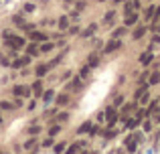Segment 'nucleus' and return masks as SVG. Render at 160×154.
Returning <instances> with one entry per match:
<instances>
[{
    "mask_svg": "<svg viewBox=\"0 0 160 154\" xmlns=\"http://www.w3.org/2000/svg\"><path fill=\"white\" fill-rule=\"evenodd\" d=\"M106 118H108V124L112 126V124L116 122V118H118V114H116V108H108V110H106Z\"/></svg>",
    "mask_w": 160,
    "mask_h": 154,
    "instance_id": "1",
    "label": "nucleus"
},
{
    "mask_svg": "<svg viewBox=\"0 0 160 154\" xmlns=\"http://www.w3.org/2000/svg\"><path fill=\"white\" fill-rule=\"evenodd\" d=\"M8 45H10L12 49H20V47H24V38H20V37H12V41H8Z\"/></svg>",
    "mask_w": 160,
    "mask_h": 154,
    "instance_id": "2",
    "label": "nucleus"
},
{
    "mask_svg": "<svg viewBox=\"0 0 160 154\" xmlns=\"http://www.w3.org/2000/svg\"><path fill=\"white\" fill-rule=\"evenodd\" d=\"M95 31H97V24L93 22V24H89V27L83 31V35H81V37H83V38H89L91 35H93V33H95Z\"/></svg>",
    "mask_w": 160,
    "mask_h": 154,
    "instance_id": "3",
    "label": "nucleus"
},
{
    "mask_svg": "<svg viewBox=\"0 0 160 154\" xmlns=\"http://www.w3.org/2000/svg\"><path fill=\"white\" fill-rule=\"evenodd\" d=\"M31 38H33V41H37V43H45V41H47V35H43V33H39V31H33Z\"/></svg>",
    "mask_w": 160,
    "mask_h": 154,
    "instance_id": "4",
    "label": "nucleus"
},
{
    "mask_svg": "<svg viewBox=\"0 0 160 154\" xmlns=\"http://www.w3.org/2000/svg\"><path fill=\"white\" fill-rule=\"evenodd\" d=\"M120 45H122L120 41H112V43H108V47H106V53H112V51H116Z\"/></svg>",
    "mask_w": 160,
    "mask_h": 154,
    "instance_id": "5",
    "label": "nucleus"
},
{
    "mask_svg": "<svg viewBox=\"0 0 160 154\" xmlns=\"http://www.w3.org/2000/svg\"><path fill=\"white\" fill-rule=\"evenodd\" d=\"M136 20H138V16H136V14H128L124 24H126V27H132V24H136Z\"/></svg>",
    "mask_w": 160,
    "mask_h": 154,
    "instance_id": "6",
    "label": "nucleus"
},
{
    "mask_svg": "<svg viewBox=\"0 0 160 154\" xmlns=\"http://www.w3.org/2000/svg\"><path fill=\"white\" fill-rule=\"evenodd\" d=\"M29 61H31V55H29V57H22V59H18V61H14V67H24Z\"/></svg>",
    "mask_w": 160,
    "mask_h": 154,
    "instance_id": "7",
    "label": "nucleus"
},
{
    "mask_svg": "<svg viewBox=\"0 0 160 154\" xmlns=\"http://www.w3.org/2000/svg\"><path fill=\"white\" fill-rule=\"evenodd\" d=\"M154 14H156V8L154 6H148V10H146L144 16H146V20H150V18H154Z\"/></svg>",
    "mask_w": 160,
    "mask_h": 154,
    "instance_id": "8",
    "label": "nucleus"
},
{
    "mask_svg": "<svg viewBox=\"0 0 160 154\" xmlns=\"http://www.w3.org/2000/svg\"><path fill=\"white\" fill-rule=\"evenodd\" d=\"M140 61L146 65V63H150L152 61V53H142V57H140Z\"/></svg>",
    "mask_w": 160,
    "mask_h": 154,
    "instance_id": "9",
    "label": "nucleus"
},
{
    "mask_svg": "<svg viewBox=\"0 0 160 154\" xmlns=\"http://www.w3.org/2000/svg\"><path fill=\"white\" fill-rule=\"evenodd\" d=\"M14 93H16V95H29V89L22 87V85H18V87L14 89Z\"/></svg>",
    "mask_w": 160,
    "mask_h": 154,
    "instance_id": "10",
    "label": "nucleus"
},
{
    "mask_svg": "<svg viewBox=\"0 0 160 154\" xmlns=\"http://www.w3.org/2000/svg\"><path fill=\"white\" fill-rule=\"evenodd\" d=\"M67 102H69V97H67L65 93H61V95L57 97V104H59V106H67Z\"/></svg>",
    "mask_w": 160,
    "mask_h": 154,
    "instance_id": "11",
    "label": "nucleus"
},
{
    "mask_svg": "<svg viewBox=\"0 0 160 154\" xmlns=\"http://www.w3.org/2000/svg\"><path fill=\"white\" fill-rule=\"evenodd\" d=\"M33 91H35V95H41V93H43V85H41V81H35Z\"/></svg>",
    "mask_w": 160,
    "mask_h": 154,
    "instance_id": "12",
    "label": "nucleus"
},
{
    "mask_svg": "<svg viewBox=\"0 0 160 154\" xmlns=\"http://www.w3.org/2000/svg\"><path fill=\"white\" fill-rule=\"evenodd\" d=\"M134 110H136V104H128V106H126V108L122 110V114H124V116H128L130 112H134Z\"/></svg>",
    "mask_w": 160,
    "mask_h": 154,
    "instance_id": "13",
    "label": "nucleus"
},
{
    "mask_svg": "<svg viewBox=\"0 0 160 154\" xmlns=\"http://www.w3.org/2000/svg\"><path fill=\"white\" fill-rule=\"evenodd\" d=\"M27 53H29L31 57H33V55H39V49H37L35 45H29V49H27Z\"/></svg>",
    "mask_w": 160,
    "mask_h": 154,
    "instance_id": "14",
    "label": "nucleus"
},
{
    "mask_svg": "<svg viewBox=\"0 0 160 154\" xmlns=\"http://www.w3.org/2000/svg\"><path fill=\"white\" fill-rule=\"evenodd\" d=\"M89 65H91V67L99 65V57H97V55H91V57H89Z\"/></svg>",
    "mask_w": 160,
    "mask_h": 154,
    "instance_id": "15",
    "label": "nucleus"
},
{
    "mask_svg": "<svg viewBox=\"0 0 160 154\" xmlns=\"http://www.w3.org/2000/svg\"><path fill=\"white\" fill-rule=\"evenodd\" d=\"M144 33H146V29H144V27H140V29H136V31H134V38H140L142 35H144Z\"/></svg>",
    "mask_w": 160,
    "mask_h": 154,
    "instance_id": "16",
    "label": "nucleus"
},
{
    "mask_svg": "<svg viewBox=\"0 0 160 154\" xmlns=\"http://www.w3.org/2000/svg\"><path fill=\"white\" fill-rule=\"evenodd\" d=\"M59 27H61V29H67V27H69V18H67V16H63V18L59 20Z\"/></svg>",
    "mask_w": 160,
    "mask_h": 154,
    "instance_id": "17",
    "label": "nucleus"
},
{
    "mask_svg": "<svg viewBox=\"0 0 160 154\" xmlns=\"http://www.w3.org/2000/svg\"><path fill=\"white\" fill-rule=\"evenodd\" d=\"M158 81H160V73H152V75H150V83H152V85H156Z\"/></svg>",
    "mask_w": 160,
    "mask_h": 154,
    "instance_id": "18",
    "label": "nucleus"
},
{
    "mask_svg": "<svg viewBox=\"0 0 160 154\" xmlns=\"http://www.w3.org/2000/svg\"><path fill=\"white\" fill-rule=\"evenodd\" d=\"M89 71H91V65H85V67H81V77H87V75H89Z\"/></svg>",
    "mask_w": 160,
    "mask_h": 154,
    "instance_id": "19",
    "label": "nucleus"
},
{
    "mask_svg": "<svg viewBox=\"0 0 160 154\" xmlns=\"http://www.w3.org/2000/svg\"><path fill=\"white\" fill-rule=\"evenodd\" d=\"M71 89H73V91H79V89H81V81H79V79H75V81L71 83Z\"/></svg>",
    "mask_w": 160,
    "mask_h": 154,
    "instance_id": "20",
    "label": "nucleus"
},
{
    "mask_svg": "<svg viewBox=\"0 0 160 154\" xmlns=\"http://www.w3.org/2000/svg\"><path fill=\"white\" fill-rule=\"evenodd\" d=\"M47 69H49L47 65H41L39 69H37V75H39V77H43V75H45V73H47Z\"/></svg>",
    "mask_w": 160,
    "mask_h": 154,
    "instance_id": "21",
    "label": "nucleus"
},
{
    "mask_svg": "<svg viewBox=\"0 0 160 154\" xmlns=\"http://www.w3.org/2000/svg\"><path fill=\"white\" fill-rule=\"evenodd\" d=\"M53 97H55V93H53V91H45V95H43V99H45V102H51Z\"/></svg>",
    "mask_w": 160,
    "mask_h": 154,
    "instance_id": "22",
    "label": "nucleus"
},
{
    "mask_svg": "<svg viewBox=\"0 0 160 154\" xmlns=\"http://www.w3.org/2000/svg\"><path fill=\"white\" fill-rule=\"evenodd\" d=\"M79 148H81V144H73V146H71V148L67 150V154H75L77 150H79Z\"/></svg>",
    "mask_w": 160,
    "mask_h": 154,
    "instance_id": "23",
    "label": "nucleus"
},
{
    "mask_svg": "<svg viewBox=\"0 0 160 154\" xmlns=\"http://www.w3.org/2000/svg\"><path fill=\"white\" fill-rule=\"evenodd\" d=\"M156 110H158V102H154V104H152V106L148 108V112H146V114H154Z\"/></svg>",
    "mask_w": 160,
    "mask_h": 154,
    "instance_id": "24",
    "label": "nucleus"
},
{
    "mask_svg": "<svg viewBox=\"0 0 160 154\" xmlns=\"http://www.w3.org/2000/svg\"><path fill=\"white\" fill-rule=\"evenodd\" d=\"M51 49H53V45H51V43H45V45L41 47V51H43V53H47V51H51Z\"/></svg>",
    "mask_w": 160,
    "mask_h": 154,
    "instance_id": "25",
    "label": "nucleus"
},
{
    "mask_svg": "<svg viewBox=\"0 0 160 154\" xmlns=\"http://www.w3.org/2000/svg\"><path fill=\"white\" fill-rule=\"evenodd\" d=\"M63 150H65V144H57L55 146V154H61Z\"/></svg>",
    "mask_w": 160,
    "mask_h": 154,
    "instance_id": "26",
    "label": "nucleus"
},
{
    "mask_svg": "<svg viewBox=\"0 0 160 154\" xmlns=\"http://www.w3.org/2000/svg\"><path fill=\"white\" fill-rule=\"evenodd\" d=\"M138 124H140V120H130V122H128V128H136Z\"/></svg>",
    "mask_w": 160,
    "mask_h": 154,
    "instance_id": "27",
    "label": "nucleus"
},
{
    "mask_svg": "<svg viewBox=\"0 0 160 154\" xmlns=\"http://www.w3.org/2000/svg\"><path fill=\"white\" fill-rule=\"evenodd\" d=\"M27 148H29V150L37 148V142H35V140H29V142H27Z\"/></svg>",
    "mask_w": 160,
    "mask_h": 154,
    "instance_id": "28",
    "label": "nucleus"
},
{
    "mask_svg": "<svg viewBox=\"0 0 160 154\" xmlns=\"http://www.w3.org/2000/svg\"><path fill=\"white\" fill-rule=\"evenodd\" d=\"M87 130H89V122H85V124H83V126L79 128V134H83V132H87Z\"/></svg>",
    "mask_w": 160,
    "mask_h": 154,
    "instance_id": "29",
    "label": "nucleus"
},
{
    "mask_svg": "<svg viewBox=\"0 0 160 154\" xmlns=\"http://www.w3.org/2000/svg\"><path fill=\"white\" fill-rule=\"evenodd\" d=\"M0 108H4V110H10V108H14V106H12V104H8V102H2V104H0Z\"/></svg>",
    "mask_w": 160,
    "mask_h": 154,
    "instance_id": "30",
    "label": "nucleus"
},
{
    "mask_svg": "<svg viewBox=\"0 0 160 154\" xmlns=\"http://www.w3.org/2000/svg\"><path fill=\"white\" fill-rule=\"evenodd\" d=\"M144 89H146V85H142V87H140V89H136V97H140V95H142V93H144Z\"/></svg>",
    "mask_w": 160,
    "mask_h": 154,
    "instance_id": "31",
    "label": "nucleus"
},
{
    "mask_svg": "<svg viewBox=\"0 0 160 154\" xmlns=\"http://www.w3.org/2000/svg\"><path fill=\"white\" fill-rule=\"evenodd\" d=\"M114 14H116V12H108V14H106V22H110V20L114 18Z\"/></svg>",
    "mask_w": 160,
    "mask_h": 154,
    "instance_id": "32",
    "label": "nucleus"
},
{
    "mask_svg": "<svg viewBox=\"0 0 160 154\" xmlns=\"http://www.w3.org/2000/svg\"><path fill=\"white\" fill-rule=\"evenodd\" d=\"M134 148H136V144H134V142H128V150L134 152Z\"/></svg>",
    "mask_w": 160,
    "mask_h": 154,
    "instance_id": "33",
    "label": "nucleus"
},
{
    "mask_svg": "<svg viewBox=\"0 0 160 154\" xmlns=\"http://www.w3.org/2000/svg\"><path fill=\"white\" fill-rule=\"evenodd\" d=\"M85 6H87V4H85V2H77V10H83V8H85Z\"/></svg>",
    "mask_w": 160,
    "mask_h": 154,
    "instance_id": "34",
    "label": "nucleus"
},
{
    "mask_svg": "<svg viewBox=\"0 0 160 154\" xmlns=\"http://www.w3.org/2000/svg\"><path fill=\"white\" fill-rule=\"evenodd\" d=\"M57 120H59V122H63V120H67V114H59V116H57Z\"/></svg>",
    "mask_w": 160,
    "mask_h": 154,
    "instance_id": "35",
    "label": "nucleus"
},
{
    "mask_svg": "<svg viewBox=\"0 0 160 154\" xmlns=\"http://www.w3.org/2000/svg\"><path fill=\"white\" fill-rule=\"evenodd\" d=\"M57 132H59V126H53V128H51V136H53V134H57Z\"/></svg>",
    "mask_w": 160,
    "mask_h": 154,
    "instance_id": "36",
    "label": "nucleus"
},
{
    "mask_svg": "<svg viewBox=\"0 0 160 154\" xmlns=\"http://www.w3.org/2000/svg\"><path fill=\"white\" fill-rule=\"evenodd\" d=\"M120 35H124V29H118V31L114 33V37H120Z\"/></svg>",
    "mask_w": 160,
    "mask_h": 154,
    "instance_id": "37",
    "label": "nucleus"
},
{
    "mask_svg": "<svg viewBox=\"0 0 160 154\" xmlns=\"http://www.w3.org/2000/svg\"><path fill=\"white\" fill-rule=\"evenodd\" d=\"M0 63H4V65H8V59H6V57H2V55H0Z\"/></svg>",
    "mask_w": 160,
    "mask_h": 154,
    "instance_id": "38",
    "label": "nucleus"
},
{
    "mask_svg": "<svg viewBox=\"0 0 160 154\" xmlns=\"http://www.w3.org/2000/svg\"><path fill=\"white\" fill-rule=\"evenodd\" d=\"M114 2H124V0H114Z\"/></svg>",
    "mask_w": 160,
    "mask_h": 154,
    "instance_id": "39",
    "label": "nucleus"
},
{
    "mask_svg": "<svg viewBox=\"0 0 160 154\" xmlns=\"http://www.w3.org/2000/svg\"><path fill=\"white\" fill-rule=\"evenodd\" d=\"M0 122H2V118H0Z\"/></svg>",
    "mask_w": 160,
    "mask_h": 154,
    "instance_id": "40",
    "label": "nucleus"
}]
</instances>
